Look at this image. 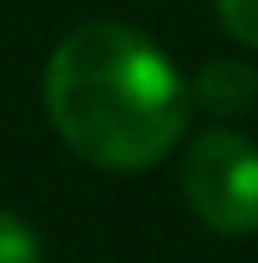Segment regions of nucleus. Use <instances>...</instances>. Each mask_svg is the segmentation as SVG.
Listing matches in <instances>:
<instances>
[{
	"instance_id": "nucleus-1",
	"label": "nucleus",
	"mask_w": 258,
	"mask_h": 263,
	"mask_svg": "<svg viewBox=\"0 0 258 263\" xmlns=\"http://www.w3.org/2000/svg\"><path fill=\"white\" fill-rule=\"evenodd\" d=\"M44 112L64 146L97 171H151L190 127V83L146 29L88 20L44 64Z\"/></svg>"
},
{
	"instance_id": "nucleus-2",
	"label": "nucleus",
	"mask_w": 258,
	"mask_h": 263,
	"mask_svg": "<svg viewBox=\"0 0 258 263\" xmlns=\"http://www.w3.org/2000/svg\"><path fill=\"white\" fill-rule=\"evenodd\" d=\"M181 195L190 215L214 234H253L258 229V141L234 127H210L185 141Z\"/></svg>"
},
{
	"instance_id": "nucleus-3",
	"label": "nucleus",
	"mask_w": 258,
	"mask_h": 263,
	"mask_svg": "<svg viewBox=\"0 0 258 263\" xmlns=\"http://www.w3.org/2000/svg\"><path fill=\"white\" fill-rule=\"evenodd\" d=\"M185 83H190V107L210 112L214 122L244 117L258 103V68L239 54H220L210 64H200V73L185 78Z\"/></svg>"
},
{
	"instance_id": "nucleus-4",
	"label": "nucleus",
	"mask_w": 258,
	"mask_h": 263,
	"mask_svg": "<svg viewBox=\"0 0 258 263\" xmlns=\"http://www.w3.org/2000/svg\"><path fill=\"white\" fill-rule=\"evenodd\" d=\"M0 263H44V244L34 224L19 219L15 210H0Z\"/></svg>"
},
{
	"instance_id": "nucleus-5",
	"label": "nucleus",
	"mask_w": 258,
	"mask_h": 263,
	"mask_svg": "<svg viewBox=\"0 0 258 263\" xmlns=\"http://www.w3.org/2000/svg\"><path fill=\"white\" fill-rule=\"evenodd\" d=\"M214 15L239 49L258 54V0H214Z\"/></svg>"
}]
</instances>
